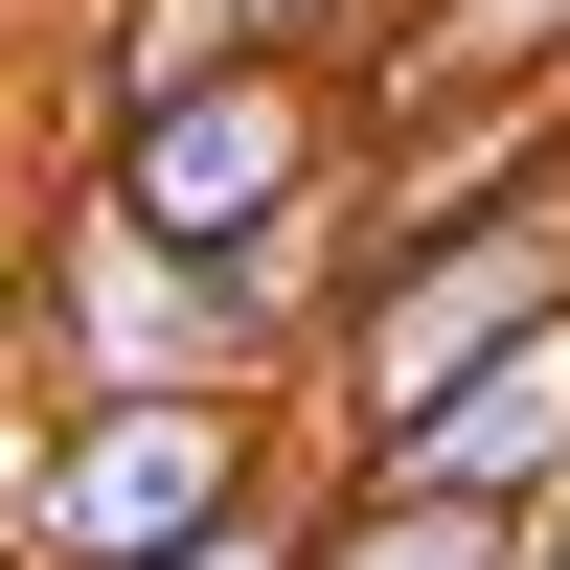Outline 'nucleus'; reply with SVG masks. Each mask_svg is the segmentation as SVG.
Here are the masks:
<instances>
[{"mask_svg":"<svg viewBox=\"0 0 570 570\" xmlns=\"http://www.w3.org/2000/svg\"><path fill=\"white\" fill-rule=\"evenodd\" d=\"M297 389H46V434H0V548L23 570H160L228 502H274Z\"/></svg>","mask_w":570,"mask_h":570,"instance_id":"nucleus-1","label":"nucleus"},{"mask_svg":"<svg viewBox=\"0 0 570 570\" xmlns=\"http://www.w3.org/2000/svg\"><path fill=\"white\" fill-rule=\"evenodd\" d=\"M548 320H570V160L525 183V206H480V228H434V252L365 274V320L320 343V389H297V456H343V480H365L411 411H456L502 343H548Z\"/></svg>","mask_w":570,"mask_h":570,"instance_id":"nucleus-2","label":"nucleus"},{"mask_svg":"<svg viewBox=\"0 0 570 570\" xmlns=\"http://www.w3.org/2000/svg\"><path fill=\"white\" fill-rule=\"evenodd\" d=\"M343 160H365V137H343V69H183L160 115H115V137H91V206H115L137 252L228 274L252 228H297Z\"/></svg>","mask_w":570,"mask_h":570,"instance_id":"nucleus-3","label":"nucleus"},{"mask_svg":"<svg viewBox=\"0 0 570 570\" xmlns=\"http://www.w3.org/2000/svg\"><path fill=\"white\" fill-rule=\"evenodd\" d=\"M23 320H46V365H69V389H252V365H228V320H206V274L137 252L91 183L46 206V297H23Z\"/></svg>","mask_w":570,"mask_h":570,"instance_id":"nucleus-4","label":"nucleus"},{"mask_svg":"<svg viewBox=\"0 0 570 570\" xmlns=\"http://www.w3.org/2000/svg\"><path fill=\"white\" fill-rule=\"evenodd\" d=\"M365 480H434V502H502V525H548V502H570V320H548V343H502L456 411H411Z\"/></svg>","mask_w":570,"mask_h":570,"instance_id":"nucleus-5","label":"nucleus"},{"mask_svg":"<svg viewBox=\"0 0 570 570\" xmlns=\"http://www.w3.org/2000/svg\"><path fill=\"white\" fill-rule=\"evenodd\" d=\"M320 570H525L502 502H434V480H343L320 502Z\"/></svg>","mask_w":570,"mask_h":570,"instance_id":"nucleus-6","label":"nucleus"},{"mask_svg":"<svg viewBox=\"0 0 570 570\" xmlns=\"http://www.w3.org/2000/svg\"><path fill=\"white\" fill-rule=\"evenodd\" d=\"M320 502H343V456H274V502H228V525L160 548V570H320Z\"/></svg>","mask_w":570,"mask_h":570,"instance_id":"nucleus-7","label":"nucleus"},{"mask_svg":"<svg viewBox=\"0 0 570 570\" xmlns=\"http://www.w3.org/2000/svg\"><path fill=\"white\" fill-rule=\"evenodd\" d=\"M365 23H389V0H228V46H274V69H343Z\"/></svg>","mask_w":570,"mask_h":570,"instance_id":"nucleus-8","label":"nucleus"}]
</instances>
